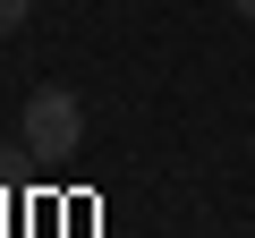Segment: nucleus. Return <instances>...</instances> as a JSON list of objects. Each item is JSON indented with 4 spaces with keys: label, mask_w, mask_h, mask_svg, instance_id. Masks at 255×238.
<instances>
[{
    "label": "nucleus",
    "mask_w": 255,
    "mask_h": 238,
    "mask_svg": "<svg viewBox=\"0 0 255 238\" xmlns=\"http://www.w3.org/2000/svg\"><path fill=\"white\" fill-rule=\"evenodd\" d=\"M26 145L34 153H68V145H85V102L68 94V85H43V94H26Z\"/></svg>",
    "instance_id": "obj_1"
},
{
    "label": "nucleus",
    "mask_w": 255,
    "mask_h": 238,
    "mask_svg": "<svg viewBox=\"0 0 255 238\" xmlns=\"http://www.w3.org/2000/svg\"><path fill=\"white\" fill-rule=\"evenodd\" d=\"M26 17H34V0H0V34H17Z\"/></svg>",
    "instance_id": "obj_2"
},
{
    "label": "nucleus",
    "mask_w": 255,
    "mask_h": 238,
    "mask_svg": "<svg viewBox=\"0 0 255 238\" xmlns=\"http://www.w3.org/2000/svg\"><path fill=\"white\" fill-rule=\"evenodd\" d=\"M230 9H238V17H255V0H230Z\"/></svg>",
    "instance_id": "obj_3"
}]
</instances>
